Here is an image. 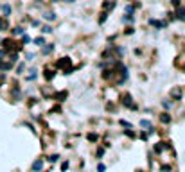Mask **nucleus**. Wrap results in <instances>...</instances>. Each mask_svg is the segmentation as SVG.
Here are the masks:
<instances>
[{
    "label": "nucleus",
    "mask_w": 185,
    "mask_h": 172,
    "mask_svg": "<svg viewBox=\"0 0 185 172\" xmlns=\"http://www.w3.org/2000/svg\"><path fill=\"white\" fill-rule=\"evenodd\" d=\"M169 95H171V99H173V101H182V97H184V90H182L180 86H175V88L171 90V93H169Z\"/></svg>",
    "instance_id": "obj_1"
},
{
    "label": "nucleus",
    "mask_w": 185,
    "mask_h": 172,
    "mask_svg": "<svg viewBox=\"0 0 185 172\" xmlns=\"http://www.w3.org/2000/svg\"><path fill=\"white\" fill-rule=\"evenodd\" d=\"M4 48H5V50H13V52H16L20 47H16L13 39H4Z\"/></svg>",
    "instance_id": "obj_2"
},
{
    "label": "nucleus",
    "mask_w": 185,
    "mask_h": 172,
    "mask_svg": "<svg viewBox=\"0 0 185 172\" xmlns=\"http://www.w3.org/2000/svg\"><path fill=\"white\" fill-rule=\"evenodd\" d=\"M122 102H124V104H126L130 109H137V104H133V101H131V95H128V93H126V95L122 97Z\"/></svg>",
    "instance_id": "obj_3"
},
{
    "label": "nucleus",
    "mask_w": 185,
    "mask_h": 172,
    "mask_svg": "<svg viewBox=\"0 0 185 172\" xmlns=\"http://www.w3.org/2000/svg\"><path fill=\"white\" fill-rule=\"evenodd\" d=\"M70 63H72V61H70V57H63V59H59V61L56 63V66H58V68H59V66H68V68H72V66H70Z\"/></svg>",
    "instance_id": "obj_4"
},
{
    "label": "nucleus",
    "mask_w": 185,
    "mask_h": 172,
    "mask_svg": "<svg viewBox=\"0 0 185 172\" xmlns=\"http://www.w3.org/2000/svg\"><path fill=\"white\" fill-rule=\"evenodd\" d=\"M41 167H43V160H36L34 162V165H32V171H41Z\"/></svg>",
    "instance_id": "obj_5"
},
{
    "label": "nucleus",
    "mask_w": 185,
    "mask_h": 172,
    "mask_svg": "<svg viewBox=\"0 0 185 172\" xmlns=\"http://www.w3.org/2000/svg\"><path fill=\"white\" fill-rule=\"evenodd\" d=\"M7 29H9L7 20H5V18H0V31H7Z\"/></svg>",
    "instance_id": "obj_6"
},
{
    "label": "nucleus",
    "mask_w": 185,
    "mask_h": 172,
    "mask_svg": "<svg viewBox=\"0 0 185 172\" xmlns=\"http://www.w3.org/2000/svg\"><path fill=\"white\" fill-rule=\"evenodd\" d=\"M2 13H4V16H9V14H11V7H9L7 4H4V5H2Z\"/></svg>",
    "instance_id": "obj_7"
},
{
    "label": "nucleus",
    "mask_w": 185,
    "mask_h": 172,
    "mask_svg": "<svg viewBox=\"0 0 185 172\" xmlns=\"http://www.w3.org/2000/svg\"><path fill=\"white\" fill-rule=\"evenodd\" d=\"M160 120H162L164 124H169V122H171V117H169L167 113H162V117H160Z\"/></svg>",
    "instance_id": "obj_8"
},
{
    "label": "nucleus",
    "mask_w": 185,
    "mask_h": 172,
    "mask_svg": "<svg viewBox=\"0 0 185 172\" xmlns=\"http://www.w3.org/2000/svg\"><path fill=\"white\" fill-rule=\"evenodd\" d=\"M151 25H155V27H158V29L166 27V23H164V22H157V20H151Z\"/></svg>",
    "instance_id": "obj_9"
},
{
    "label": "nucleus",
    "mask_w": 185,
    "mask_h": 172,
    "mask_svg": "<svg viewBox=\"0 0 185 172\" xmlns=\"http://www.w3.org/2000/svg\"><path fill=\"white\" fill-rule=\"evenodd\" d=\"M178 18L185 20V7H178Z\"/></svg>",
    "instance_id": "obj_10"
},
{
    "label": "nucleus",
    "mask_w": 185,
    "mask_h": 172,
    "mask_svg": "<svg viewBox=\"0 0 185 172\" xmlns=\"http://www.w3.org/2000/svg\"><path fill=\"white\" fill-rule=\"evenodd\" d=\"M45 20H49V22L52 20V22H54V20H56V14H54V13H45Z\"/></svg>",
    "instance_id": "obj_11"
},
{
    "label": "nucleus",
    "mask_w": 185,
    "mask_h": 172,
    "mask_svg": "<svg viewBox=\"0 0 185 172\" xmlns=\"http://www.w3.org/2000/svg\"><path fill=\"white\" fill-rule=\"evenodd\" d=\"M34 45L43 47V45H45V39H43V38H36V39H34Z\"/></svg>",
    "instance_id": "obj_12"
},
{
    "label": "nucleus",
    "mask_w": 185,
    "mask_h": 172,
    "mask_svg": "<svg viewBox=\"0 0 185 172\" xmlns=\"http://www.w3.org/2000/svg\"><path fill=\"white\" fill-rule=\"evenodd\" d=\"M54 50V45H47V47H43V54H49V52H52Z\"/></svg>",
    "instance_id": "obj_13"
},
{
    "label": "nucleus",
    "mask_w": 185,
    "mask_h": 172,
    "mask_svg": "<svg viewBox=\"0 0 185 172\" xmlns=\"http://www.w3.org/2000/svg\"><path fill=\"white\" fill-rule=\"evenodd\" d=\"M52 77H54V72L50 74V70H45V79H47V81H50Z\"/></svg>",
    "instance_id": "obj_14"
},
{
    "label": "nucleus",
    "mask_w": 185,
    "mask_h": 172,
    "mask_svg": "<svg viewBox=\"0 0 185 172\" xmlns=\"http://www.w3.org/2000/svg\"><path fill=\"white\" fill-rule=\"evenodd\" d=\"M47 160H49L50 163H54V162H58V160H59V156H58V154H52V156H49Z\"/></svg>",
    "instance_id": "obj_15"
},
{
    "label": "nucleus",
    "mask_w": 185,
    "mask_h": 172,
    "mask_svg": "<svg viewBox=\"0 0 185 172\" xmlns=\"http://www.w3.org/2000/svg\"><path fill=\"white\" fill-rule=\"evenodd\" d=\"M13 34H23V29H22V27H14V29H13Z\"/></svg>",
    "instance_id": "obj_16"
},
{
    "label": "nucleus",
    "mask_w": 185,
    "mask_h": 172,
    "mask_svg": "<svg viewBox=\"0 0 185 172\" xmlns=\"http://www.w3.org/2000/svg\"><path fill=\"white\" fill-rule=\"evenodd\" d=\"M29 41H31V38H29L27 34H23V36H22V43H23V45H27Z\"/></svg>",
    "instance_id": "obj_17"
},
{
    "label": "nucleus",
    "mask_w": 185,
    "mask_h": 172,
    "mask_svg": "<svg viewBox=\"0 0 185 172\" xmlns=\"http://www.w3.org/2000/svg\"><path fill=\"white\" fill-rule=\"evenodd\" d=\"M97 138H99V136H97V135H94V133H90V135H88V140H90V142H97Z\"/></svg>",
    "instance_id": "obj_18"
},
{
    "label": "nucleus",
    "mask_w": 185,
    "mask_h": 172,
    "mask_svg": "<svg viewBox=\"0 0 185 172\" xmlns=\"http://www.w3.org/2000/svg\"><path fill=\"white\" fill-rule=\"evenodd\" d=\"M140 126H142V127H151V124H149L148 120H140Z\"/></svg>",
    "instance_id": "obj_19"
},
{
    "label": "nucleus",
    "mask_w": 185,
    "mask_h": 172,
    "mask_svg": "<svg viewBox=\"0 0 185 172\" xmlns=\"http://www.w3.org/2000/svg\"><path fill=\"white\" fill-rule=\"evenodd\" d=\"M41 31H43V32H52V27H50V25H45Z\"/></svg>",
    "instance_id": "obj_20"
},
{
    "label": "nucleus",
    "mask_w": 185,
    "mask_h": 172,
    "mask_svg": "<svg viewBox=\"0 0 185 172\" xmlns=\"http://www.w3.org/2000/svg\"><path fill=\"white\" fill-rule=\"evenodd\" d=\"M63 97H67V92H61V93L56 95V99H63Z\"/></svg>",
    "instance_id": "obj_21"
},
{
    "label": "nucleus",
    "mask_w": 185,
    "mask_h": 172,
    "mask_svg": "<svg viewBox=\"0 0 185 172\" xmlns=\"http://www.w3.org/2000/svg\"><path fill=\"white\" fill-rule=\"evenodd\" d=\"M121 126H122V127H131L130 122H126V120H121Z\"/></svg>",
    "instance_id": "obj_22"
},
{
    "label": "nucleus",
    "mask_w": 185,
    "mask_h": 172,
    "mask_svg": "<svg viewBox=\"0 0 185 172\" xmlns=\"http://www.w3.org/2000/svg\"><path fill=\"white\" fill-rule=\"evenodd\" d=\"M34 77H36V74H34V70H32V74H29V75H27V79H29V81H32Z\"/></svg>",
    "instance_id": "obj_23"
},
{
    "label": "nucleus",
    "mask_w": 185,
    "mask_h": 172,
    "mask_svg": "<svg viewBox=\"0 0 185 172\" xmlns=\"http://www.w3.org/2000/svg\"><path fill=\"white\" fill-rule=\"evenodd\" d=\"M97 171H99V172H104V171H106V167H104V165H103V163H101V165H99V167H97Z\"/></svg>",
    "instance_id": "obj_24"
},
{
    "label": "nucleus",
    "mask_w": 185,
    "mask_h": 172,
    "mask_svg": "<svg viewBox=\"0 0 185 172\" xmlns=\"http://www.w3.org/2000/svg\"><path fill=\"white\" fill-rule=\"evenodd\" d=\"M22 72H23V63L18 65V74H22Z\"/></svg>",
    "instance_id": "obj_25"
},
{
    "label": "nucleus",
    "mask_w": 185,
    "mask_h": 172,
    "mask_svg": "<svg viewBox=\"0 0 185 172\" xmlns=\"http://www.w3.org/2000/svg\"><path fill=\"white\" fill-rule=\"evenodd\" d=\"M103 154H104V149H99V151H97V156L103 158Z\"/></svg>",
    "instance_id": "obj_26"
},
{
    "label": "nucleus",
    "mask_w": 185,
    "mask_h": 172,
    "mask_svg": "<svg viewBox=\"0 0 185 172\" xmlns=\"http://www.w3.org/2000/svg\"><path fill=\"white\" fill-rule=\"evenodd\" d=\"M104 20H106V13H103V16H101V18H99V22H101V23H103V22H104Z\"/></svg>",
    "instance_id": "obj_27"
},
{
    "label": "nucleus",
    "mask_w": 185,
    "mask_h": 172,
    "mask_svg": "<svg viewBox=\"0 0 185 172\" xmlns=\"http://www.w3.org/2000/svg\"><path fill=\"white\" fill-rule=\"evenodd\" d=\"M67 2H76V0H67Z\"/></svg>",
    "instance_id": "obj_28"
},
{
    "label": "nucleus",
    "mask_w": 185,
    "mask_h": 172,
    "mask_svg": "<svg viewBox=\"0 0 185 172\" xmlns=\"http://www.w3.org/2000/svg\"><path fill=\"white\" fill-rule=\"evenodd\" d=\"M139 172H140V171H139Z\"/></svg>",
    "instance_id": "obj_29"
}]
</instances>
